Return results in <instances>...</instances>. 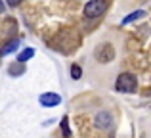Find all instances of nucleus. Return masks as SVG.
I'll return each mask as SVG.
<instances>
[{"instance_id":"2","label":"nucleus","mask_w":151,"mask_h":138,"mask_svg":"<svg viewBox=\"0 0 151 138\" xmlns=\"http://www.w3.org/2000/svg\"><path fill=\"white\" fill-rule=\"evenodd\" d=\"M109 6V0H88L84 6V17L86 19H96L103 15V12Z\"/></svg>"},{"instance_id":"1","label":"nucleus","mask_w":151,"mask_h":138,"mask_svg":"<svg viewBox=\"0 0 151 138\" xmlns=\"http://www.w3.org/2000/svg\"><path fill=\"white\" fill-rule=\"evenodd\" d=\"M138 88V79L132 73H121L115 81V90L122 94H132Z\"/></svg>"},{"instance_id":"3","label":"nucleus","mask_w":151,"mask_h":138,"mask_svg":"<svg viewBox=\"0 0 151 138\" xmlns=\"http://www.w3.org/2000/svg\"><path fill=\"white\" fill-rule=\"evenodd\" d=\"M94 56H96V60L100 61V64H109V61H113L115 60V48H113V44H109V42H101V44L96 48Z\"/></svg>"},{"instance_id":"4","label":"nucleus","mask_w":151,"mask_h":138,"mask_svg":"<svg viewBox=\"0 0 151 138\" xmlns=\"http://www.w3.org/2000/svg\"><path fill=\"white\" fill-rule=\"evenodd\" d=\"M38 102H40V105H44V108H55V105L61 104V96H59L58 92H44L38 96Z\"/></svg>"},{"instance_id":"10","label":"nucleus","mask_w":151,"mask_h":138,"mask_svg":"<svg viewBox=\"0 0 151 138\" xmlns=\"http://www.w3.org/2000/svg\"><path fill=\"white\" fill-rule=\"evenodd\" d=\"M59 127H61V132H63V136L65 138H71V129H69V117H63L61 119V123H59Z\"/></svg>"},{"instance_id":"6","label":"nucleus","mask_w":151,"mask_h":138,"mask_svg":"<svg viewBox=\"0 0 151 138\" xmlns=\"http://www.w3.org/2000/svg\"><path fill=\"white\" fill-rule=\"evenodd\" d=\"M17 46H19V38H12V40H8L6 44L0 48V56H8V54L15 52V50H17Z\"/></svg>"},{"instance_id":"5","label":"nucleus","mask_w":151,"mask_h":138,"mask_svg":"<svg viewBox=\"0 0 151 138\" xmlns=\"http://www.w3.org/2000/svg\"><path fill=\"white\" fill-rule=\"evenodd\" d=\"M94 123H96L98 129L107 131V129L113 127V117H111V113H107V111H100V113L96 115V119H94Z\"/></svg>"},{"instance_id":"13","label":"nucleus","mask_w":151,"mask_h":138,"mask_svg":"<svg viewBox=\"0 0 151 138\" xmlns=\"http://www.w3.org/2000/svg\"><path fill=\"white\" fill-rule=\"evenodd\" d=\"M4 8H6V6H4V2L0 0V14H4Z\"/></svg>"},{"instance_id":"12","label":"nucleus","mask_w":151,"mask_h":138,"mask_svg":"<svg viewBox=\"0 0 151 138\" xmlns=\"http://www.w3.org/2000/svg\"><path fill=\"white\" fill-rule=\"evenodd\" d=\"M6 4L10 8H15V6H19V4H21V0H6Z\"/></svg>"},{"instance_id":"11","label":"nucleus","mask_w":151,"mask_h":138,"mask_svg":"<svg viewBox=\"0 0 151 138\" xmlns=\"http://www.w3.org/2000/svg\"><path fill=\"white\" fill-rule=\"evenodd\" d=\"M81 77H82V67H81V65H77V64H73V65H71V79L78 81Z\"/></svg>"},{"instance_id":"8","label":"nucleus","mask_w":151,"mask_h":138,"mask_svg":"<svg viewBox=\"0 0 151 138\" xmlns=\"http://www.w3.org/2000/svg\"><path fill=\"white\" fill-rule=\"evenodd\" d=\"M8 73H10L12 77H19V75L25 73V65H23L21 61H15V64H12L10 67H8Z\"/></svg>"},{"instance_id":"7","label":"nucleus","mask_w":151,"mask_h":138,"mask_svg":"<svg viewBox=\"0 0 151 138\" xmlns=\"http://www.w3.org/2000/svg\"><path fill=\"white\" fill-rule=\"evenodd\" d=\"M142 17H145V10H136V12H132V14L126 15V17L121 21V25H130V23L138 21V19H142Z\"/></svg>"},{"instance_id":"9","label":"nucleus","mask_w":151,"mask_h":138,"mask_svg":"<svg viewBox=\"0 0 151 138\" xmlns=\"http://www.w3.org/2000/svg\"><path fill=\"white\" fill-rule=\"evenodd\" d=\"M35 56V48H25L21 54L17 56V61H21V64H25L27 60H31V58Z\"/></svg>"}]
</instances>
